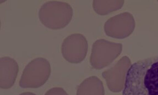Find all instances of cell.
<instances>
[{"label":"cell","instance_id":"6da1fadb","mask_svg":"<svg viewBox=\"0 0 158 95\" xmlns=\"http://www.w3.org/2000/svg\"><path fill=\"white\" fill-rule=\"evenodd\" d=\"M123 95H158V56L140 60L131 65Z\"/></svg>","mask_w":158,"mask_h":95},{"label":"cell","instance_id":"7a4b0ae2","mask_svg":"<svg viewBox=\"0 0 158 95\" xmlns=\"http://www.w3.org/2000/svg\"><path fill=\"white\" fill-rule=\"evenodd\" d=\"M73 14V8L68 3L48 1L41 6L39 11V18L48 28L60 29L70 23Z\"/></svg>","mask_w":158,"mask_h":95},{"label":"cell","instance_id":"3957f363","mask_svg":"<svg viewBox=\"0 0 158 95\" xmlns=\"http://www.w3.org/2000/svg\"><path fill=\"white\" fill-rule=\"evenodd\" d=\"M51 65L48 60L37 58L27 65L19 84L22 88H39L44 85L51 75Z\"/></svg>","mask_w":158,"mask_h":95},{"label":"cell","instance_id":"277c9868","mask_svg":"<svg viewBox=\"0 0 158 95\" xmlns=\"http://www.w3.org/2000/svg\"><path fill=\"white\" fill-rule=\"evenodd\" d=\"M123 44L108 41L104 39L95 41L92 46L90 63L95 69L100 70L109 66L120 55Z\"/></svg>","mask_w":158,"mask_h":95},{"label":"cell","instance_id":"5b68a950","mask_svg":"<svg viewBox=\"0 0 158 95\" xmlns=\"http://www.w3.org/2000/svg\"><path fill=\"white\" fill-rule=\"evenodd\" d=\"M88 47L87 39L83 34H72L63 41L62 54L67 61L73 64H78L85 58Z\"/></svg>","mask_w":158,"mask_h":95},{"label":"cell","instance_id":"8992f818","mask_svg":"<svg viewBox=\"0 0 158 95\" xmlns=\"http://www.w3.org/2000/svg\"><path fill=\"white\" fill-rule=\"evenodd\" d=\"M135 27V21L132 15L123 12L109 18L105 23L104 31L107 36L124 39L132 33Z\"/></svg>","mask_w":158,"mask_h":95},{"label":"cell","instance_id":"52a82bcc","mask_svg":"<svg viewBox=\"0 0 158 95\" xmlns=\"http://www.w3.org/2000/svg\"><path fill=\"white\" fill-rule=\"evenodd\" d=\"M131 65V60L124 56L112 67L102 73V77L106 81L108 89L113 93L121 92L125 86L128 70Z\"/></svg>","mask_w":158,"mask_h":95},{"label":"cell","instance_id":"ba28073f","mask_svg":"<svg viewBox=\"0 0 158 95\" xmlns=\"http://www.w3.org/2000/svg\"><path fill=\"white\" fill-rule=\"evenodd\" d=\"M19 71V65L10 57H2L0 59V87L8 89L15 84Z\"/></svg>","mask_w":158,"mask_h":95},{"label":"cell","instance_id":"9c48e42d","mask_svg":"<svg viewBox=\"0 0 158 95\" xmlns=\"http://www.w3.org/2000/svg\"><path fill=\"white\" fill-rule=\"evenodd\" d=\"M76 95H105L103 83L97 76L88 77L78 86Z\"/></svg>","mask_w":158,"mask_h":95},{"label":"cell","instance_id":"30bf717a","mask_svg":"<svg viewBox=\"0 0 158 95\" xmlns=\"http://www.w3.org/2000/svg\"><path fill=\"white\" fill-rule=\"evenodd\" d=\"M124 2L125 1L123 0H94L93 2V7L96 13L100 15H104L120 10L123 7Z\"/></svg>","mask_w":158,"mask_h":95},{"label":"cell","instance_id":"8fae6325","mask_svg":"<svg viewBox=\"0 0 158 95\" xmlns=\"http://www.w3.org/2000/svg\"><path fill=\"white\" fill-rule=\"evenodd\" d=\"M45 95H69L66 91L61 88H53L48 90Z\"/></svg>","mask_w":158,"mask_h":95},{"label":"cell","instance_id":"7c38bea8","mask_svg":"<svg viewBox=\"0 0 158 95\" xmlns=\"http://www.w3.org/2000/svg\"><path fill=\"white\" fill-rule=\"evenodd\" d=\"M19 95H36L35 93L30 92H25V93H22L21 94Z\"/></svg>","mask_w":158,"mask_h":95}]
</instances>
